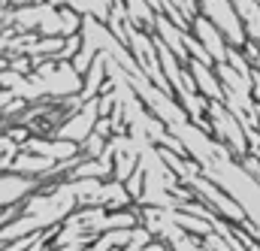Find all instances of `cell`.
<instances>
[{
  "mask_svg": "<svg viewBox=\"0 0 260 251\" xmlns=\"http://www.w3.org/2000/svg\"><path fill=\"white\" fill-rule=\"evenodd\" d=\"M106 52H100L97 58H94V64L88 67V73L82 76L85 79V85H82V100H94L103 88H106V82H109V67H106Z\"/></svg>",
  "mask_w": 260,
  "mask_h": 251,
  "instance_id": "5b68a950",
  "label": "cell"
},
{
  "mask_svg": "<svg viewBox=\"0 0 260 251\" xmlns=\"http://www.w3.org/2000/svg\"><path fill=\"white\" fill-rule=\"evenodd\" d=\"M191 34H194L197 40L206 46V52L212 55V61L215 64H224L227 61V52H230V40L224 37V30L209 18V15H203V12H197L194 21H191Z\"/></svg>",
  "mask_w": 260,
  "mask_h": 251,
  "instance_id": "3957f363",
  "label": "cell"
},
{
  "mask_svg": "<svg viewBox=\"0 0 260 251\" xmlns=\"http://www.w3.org/2000/svg\"><path fill=\"white\" fill-rule=\"evenodd\" d=\"M97 118H100V100H97V97H94V100H82V103L67 115L64 121H61V127L55 130V136H61V139H70V142L82 145V142L94 133Z\"/></svg>",
  "mask_w": 260,
  "mask_h": 251,
  "instance_id": "7a4b0ae2",
  "label": "cell"
},
{
  "mask_svg": "<svg viewBox=\"0 0 260 251\" xmlns=\"http://www.w3.org/2000/svg\"><path fill=\"white\" fill-rule=\"evenodd\" d=\"M12 9H18V6H30V3H40V0H6Z\"/></svg>",
  "mask_w": 260,
  "mask_h": 251,
  "instance_id": "ba28073f",
  "label": "cell"
},
{
  "mask_svg": "<svg viewBox=\"0 0 260 251\" xmlns=\"http://www.w3.org/2000/svg\"><path fill=\"white\" fill-rule=\"evenodd\" d=\"M212 67H215V64L197 61V58H191V61H188V70H191V79H194L197 91H200L206 100H224V85H221V76H218Z\"/></svg>",
  "mask_w": 260,
  "mask_h": 251,
  "instance_id": "277c9868",
  "label": "cell"
},
{
  "mask_svg": "<svg viewBox=\"0 0 260 251\" xmlns=\"http://www.w3.org/2000/svg\"><path fill=\"white\" fill-rule=\"evenodd\" d=\"M40 188H43V179L3 170V173H0V227H3L6 221H12V218L18 215L21 203Z\"/></svg>",
  "mask_w": 260,
  "mask_h": 251,
  "instance_id": "6da1fadb",
  "label": "cell"
},
{
  "mask_svg": "<svg viewBox=\"0 0 260 251\" xmlns=\"http://www.w3.org/2000/svg\"><path fill=\"white\" fill-rule=\"evenodd\" d=\"M124 9H127V18L136 24V27H142V30H154V18H157V12H154V6H151L148 0H124Z\"/></svg>",
  "mask_w": 260,
  "mask_h": 251,
  "instance_id": "8992f818",
  "label": "cell"
},
{
  "mask_svg": "<svg viewBox=\"0 0 260 251\" xmlns=\"http://www.w3.org/2000/svg\"><path fill=\"white\" fill-rule=\"evenodd\" d=\"M106 145H109V139H106V136H100V133H91V136H88V139H85L79 148H82V154H85V158H100V154L106 151Z\"/></svg>",
  "mask_w": 260,
  "mask_h": 251,
  "instance_id": "52a82bcc",
  "label": "cell"
}]
</instances>
